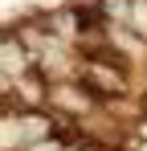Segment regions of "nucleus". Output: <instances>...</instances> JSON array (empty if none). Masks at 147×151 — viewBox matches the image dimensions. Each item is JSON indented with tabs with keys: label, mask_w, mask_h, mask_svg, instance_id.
<instances>
[{
	"label": "nucleus",
	"mask_w": 147,
	"mask_h": 151,
	"mask_svg": "<svg viewBox=\"0 0 147 151\" xmlns=\"http://www.w3.org/2000/svg\"><path fill=\"white\" fill-rule=\"evenodd\" d=\"M98 94L82 82V78H57V82H49V106L53 110H61V114H70V119H90L98 110Z\"/></svg>",
	"instance_id": "1"
},
{
	"label": "nucleus",
	"mask_w": 147,
	"mask_h": 151,
	"mask_svg": "<svg viewBox=\"0 0 147 151\" xmlns=\"http://www.w3.org/2000/svg\"><path fill=\"white\" fill-rule=\"evenodd\" d=\"M98 12L106 17V21H131L135 17V0H98Z\"/></svg>",
	"instance_id": "5"
},
{
	"label": "nucleus",
	"mask_w": 147,
	"mask_h": 151,
	"mask_svg": "<svg viewBox=\"0 0 147 151\" xmlns=\"http://www.w3.org/2000/svg\"><path fill=\"white\" fill-rule=\"evenodd\" d=\"M78 78H82L102 102L127 94V65H119V61H106V57H82Z\"/></svg>",
	"instance_id": "2"
},
{
	"label": "nucleus",
	"mask_w": 147,
	"mask_h": 151,
	"mask_svg": "<svg viewBox=\"0 0 147 151\" xmlns=\"http://www.w3.org/2000/svg\"><path fill=\"white\" fill-rule=\"evenodd\" d=\"M33 65H37L33 49L24 45L17 33H8V37L0 41V70H4V78H21V74H29Z\"/></svg>",
	"instance_id": "4"
},
{
	"label": "nucleus",
	"mask_w": 147,
	"mask_h": 151,
	"mask_svg": "<svg viewBox=\"0 0 147 151\" xmlns=\"http://www.w3.org/2000/svg\"><path fill=\"white\" fill-rule=\"evenodd\" d=\"M17 127H21V147H29L57 131V114L49 106H29V110H17Z\"/></svg>",
	"instance_id": "3"
}]
</instances>
